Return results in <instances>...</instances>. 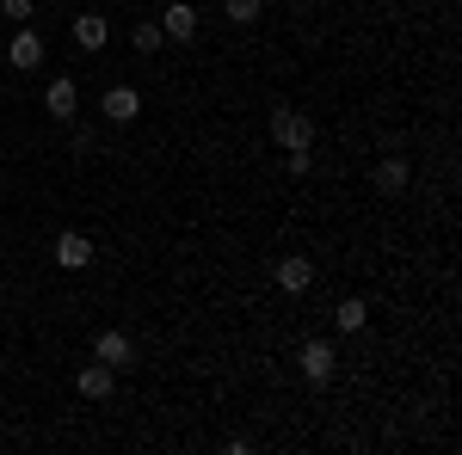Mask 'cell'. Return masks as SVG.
Wrapping results in <instances>:
<instances>
[{
	"instance_id": "cell-1",
	"label": "cell",
	"mask_w": 462,
	"mask_h": 455,
	"mask_svg": "<svg viewBox=\"0 0 462 455\" xmlns=\"http://www.w3.org/2000/svg\"><path fill=\"white\" fill-rule=\"evenodd\" d=\"M315 117L309 111H296V105H278L272 111V141H278V154H296V148H315Z\"/></svg>"
},
{
	"instance_id": "cell-2",
	"label": "cell",
	"mask_w": 462,
	"mask_h": 455,
	"mask_svg": "<svg viewBox=\"0 0 462 455\" xmlns=\"http://www.w3.org/2000/svg\"><path fill=\"white\" fill-rule=\"evenodd\" d=\"M296 376L309 387H327L339 376V350L327 345V339H302V345H296Z\"/></svg>"
},
{
	"instance_id": "cell-3",
	"label": "cell",
	"mask_w": 462,
	"mask_h": 455,
	"mask_svg": "<svg viewBox=\"0 0 462 455\" xmlns=\"http://www.w3.org/2000/svg\"><path fill=\"white\" fill-rule=\"evenodd\" d=\"M99 117H106V123H117V130H130V123L143 117V93H136V86H124V80H117V86H106Z\"/></svg>"
},
{
	"instance_id": "cell-4",
	"label": "cell",
	"mask_w": 462,
	"mask_h": 455,
	"mask_svg": "<svg viewBox=\"0 0 462 455\" xmlns=\"http://www.w3.org/2000/svg\"><path fill=\"white\" fill-rule=\"evenodd\" d=\"M93 357H99V363H111V369L124 376V369L136 363V339H130L124 326H106V332H93Z\"/></svg>"
},
{
	"instance_id": "cell-5",
	"label": "cell",
	"mask_w": 462,
	"mask_h": 455,
	"mask_svg": "<svg viewBox=\"0 0 462 455\" xmlns=\"http://www.w3.org/2000/svg\"><path fill=\"white\" fill-rule=\"evenodd\" d=\"M154 25H161V37H173V43H191L198 25H204V13H198L191 0H167V13H161Z\"/></svg>"
},
{
	"instance_id": "cell-6",
	"label": "cell",
	"mask_w": 462,
	"mask_h": 455,
	"mask_svg": "<svg viewBox=\"0 0 462 455\" xmlns=\"http://www.w3.org/2000/svg\"><path fill=\"white\" fill-rule=\"evenodd\" d=\"M43 111H50L56 123H69V117H80V80H69V74H56V80L43 86Z\"/></svg>"
},
{
	"instance_id": "cell-7",
	"label": "cell",
	"mask_w": 462,
	"mask_h": 455,
	"mask_svg": "<svg viewBox=\"0 0 462 455\" xmlns=\"http://www.w3.org/2000/svg\"><path fill=\"white\" fill-rule=\"evenodd\" d=\"M370 178H376L383 197H401V191L413 185V160H407V154H383V160L370 167Z\"/></svg>"
},
{
	"instance_id": "cell-8",
	"label": "cell",
	"mask_w": 462,
	"mask_h": 455,
	"mask_svg": "<svg viewBox=\"0 0 462 455\" xmlns=\"http://www.w3.org/2000/svg\"><path fill=\"white\" fill-rule=\"evenodd\" d=\"M43 56H50V50H43V37H37L32 25H19L13 43H6V62H13L19 74H32V68H43Z\"/></svg>"
},
{
	"instance_id": "cell-9",
	"label": "cell",
	"mask_w": 462,
	"mask_h": 455,
	"mask_svg": "<svg viewBox=\"0 0 462 455\" xmlns=\"http://www.w3.org/2000/svg\"><path fill=\"white\" fill-rule=\"evenodd\" d=\"M74 387H80V400H111V387H117V369L93 357V363H80V369H74Z\"/></svg>"
},
{
	"instance_id": "cell-10",
	"label": "cell",
	"mask_w": 462,
	"mask_h": 455,
	"mask_svg": "<svg viewBox=\"0 0 462 455\" xmlns=\"http://www.w3.org/2000/svg\"><path fill=\"white\" fill-rule=\"evenodd\" d=\"M56 265H62V271H87V265H93V241H87L80 228L56 234Z\"/></svg>"
},
{
	"instance_id": "cell-11",
	"label": "cell",
	"mask_w": 462,
	"mask_h": 455,
	"mask_svg": "<svg viewBox=\"0 0 462 455\" xmlns=\"http://www.w3.org/2000/svg\"><path fill=\"white\" fill-rule=\"evenodd\" d=\"M111 43V25H106V13H80L74 19V50H87V56H99Z\"/></svg>"
},
{
	"instance_id": "cell-12",
	"label": "cell",
	"mask_w": 462,
	"mask_h": 455,
	"mask_svg": "<svg viewBox=\"0 0 462 455\" xmlns=\"http://www.w3.org/2000/svg\"><path fill=\"white\" fill-rule=\"evenodd\" d=\"M278 289H284V296H309V289H315V265L296 259V252L278 259Z\"/></svg>"
},
{
	"instance_id": "cell-13",
	"label": "cell",
	"mask_w": 462,
	"mask_h": 455,
	"mask_svg": "<svg viewBox=\"0 0 462 455\" xmlns=\"http://www.w3.org/2000/svg\"><path fill=\"white\" fill-rule=\"evenodd\" d=\"M333 326H339V332H364V326H370V302H364V296H346V302L333 308Z\"/></svg>"
},
{
	"instance_id": "cell-14",
	"label": "cell",
	"mask_w": 462,
	"mask_h": 455,
	"mask_svg": "<svg viewBox=\"0 0 462 455\" xmlns=\"http://www.w3.org/2000/svg\"><path fill=\"white\" fill-rule=\"evenodd\" d=\"M130 43H136L143 56H154V50H161L167 37H161V25H154V19H136V25H130Z\"/></svg>"
},
{
	"instance_id": "cell-15",
	"label": "cell",
	"mask_w": 462,
	"mask_h": 455,
	"mask_svg": "<svg viewBox=\"0 0 462 455\" xmlns=\"http://www.w3.org/2000/svg\"><path fill=\"white\" fill-rule=\"evenodd\" d=\"M259 19H265V0H228V25L247 32V25H259Z\"/></svg>"
},
{
	"instance_id": "cell-16",
	"label": "cell",
	"mask_w": 462,
	"mask_h": 455,
	"mask_svg": "<svg viewBox=\"0 0 462 455\" xmlns=\"http://www.w3.org/2000/svg\"><path fill=\"white\" fill-rule=\"evenodd\" d=\"M284 173H290V178H309V173H315V148H296V154H284Z\"/></svg>"
},
{
	"instance_id": "cell-17",
	"label": "cell",
	"mask_w": 462,
	"mask_h": 455,
	"mask_svg": "<svg viewBox=\"0 0 462 455\" xmlns=\"http://www.w3.org/2000/svg\"><path fill=\"white\" fill-rule=\"evenodd\" d=\"M0 13L19 19V25H32V0H0Z\"/></svg>"
}]
</instances>
